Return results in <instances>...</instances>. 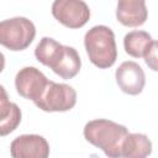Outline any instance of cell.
Listing matches in <instances>:
<instances>
[{
  "instance_id": "1",
  "label": "cell",
  "mask_w": 158,
  "mask_h": 158,
  "mask_svg": "<svg viewBox=\"0 0 158 158\" xmlns=\"http://www.w3.org/2000/svg\"><path fill=\"white\" fill-rule=\"evenodd\" d=\"M40 63L52 69L62 79L74 78L81 67V59L75 48L63 46L51 37H43L35 49Z\"/></svg>"
},
{
  "instance_id": "2",
  "label": "cell",
  "mask_w": 158,
  "mask_h": 158,
  "mask_svg": "<svg viewBox=\"0 0 158 158\" xmlns=\"http://www.w3.org/2000/svg\"><path fill=\"white\" fill-rule=\"evenodd\" d=\"M127 133L126 126L105 118L91 120L84 126L85 139L100 148L109 158H121V144Z\"/></svg>"
},
{
  "instance_id": "3",
  "label": "cell",
  "mask_w": 158,
  "mask_h": 158,
  "mask_svg": "<svg viewBox=\"0 0 158 158\" xmlns=\"http://www.w3.org/2000/svg\"><path fill=\"white\" fill-rule=\"evenodd\" d=\"M84 46L90 62L98 68L106 69L114 65L117 58V47L112 30L105 25L91 27L84 37Z\"/></svg>"
},
{
  "instance_id": "4",
  "label": "cell",
  "mask_w": 158,
  "mask_h": 158,
  "mask_svg": "<svg viewBox=\"0 0 158 158\" xmlns=\"http://www.w3.org/2000/svg\"><path fill=\"white\" fill-rule=\"evenodd\" d=\"M36 27L26 17H12L0 21V44L10 51H23L33 41Z\"/></svg>"
},
{
  "instance_id": "5",
  "label": "cell",
  "mask_w": 158,
  "mask_h": 158,
  "mask_svg": "<svg viewBox=\"0 0 158 158\" xmlns=\"http://www.w3.org/2000/svg\"><path fill=\"white\" fill-rule=\"evenodd\" d=\"M77 104V91L68 84L48 80L41 98L35 105L47 112H63L74 107Z\"/></svg>"
},
{
  "instance_id": "6",
  "label": "cell",
  "mask_w": 158,
  "mask_h": 158,
  "mask_svg": "<svg viewBox=\"0 0 158 158\" xmlns=\"http://www.w3.org/2000/svg\"><path fill=\"white\" fill-rule=\"evenodd\" d=\"M52 15L65 27L80 28L90 19V9L81 0H56Z\"/></svg>"
},
{
  "instance_id": "7",
  "label": "cell",
  "mask_w": 158,
  "mask_h": 158,
  "mask_svg": "<svg viewBox=\"0 0 158 158\" xmlns=\"http://www.w3.org/2000/svg\"><path fill=\"white\" fill-rule=\"evenodd\" d=\"M48 84L47 77L35 67L20 69L15 77V86L19 95L36 102Z\"/></svg>"
},
{
  "instance_id": "8",
  "label": "cell",
  "mask_w": 158,
  "mask_h": 158,
  "mask_svg": "<svg viewBox=\"0 0 158 158\" xmlns=\"http://www.w3.org/2000/svg\"><path fill=\"white\" fill-rule=\"evenodd\" d=\"M12 158H48L49 144L40 135H21L10 146Z\"/></svg>"
},
{
  "instance_id": "9",
  "label": "cell",
  "mask_w": 158,
  "mask_h": 158,
  "mask_svg": "<svg viewBox=\"0 0 158 158\" xmlns=\"http://www.w3.org/2000/svg\"><path fill=\"white\" fill-rule=\"evenodd\" d=\"M115 78L118 88L128 95L141 94L146 84V75L142 67L133 60L121 63L116 69Z\"/></svg>"
},
{
  "instance_id": "10",
  "label": "cell",
  "mask_w": 158,
  "mask_h": 158,
  "mask_svg": "<svg viewBox=\"0 0 158 158\" xmlns=\"http://www.w3.org/2000/svg\"><path fill=\"white\" fill-rule=\"evenodd\" d=\"M148 11L143 0H120L116 7V17L127 27H138L147 20Z\"/></svg>"
},
{
  "instance_id": "11",
  "label": "cell",
  "mask_w": 158,
  "mask_h": 158,
  "mask_svg": "<svg viewBox=\"0 0 158 158\" xmlns=\"http://www.w3.org/2000/svg\"><path fill=\"white\" fill-rule=\"evenodd\" d=\"M21 122L20 107L9 100V95L0 85V137L10 135Z\"/></svg>"
},
{
  "instance_id": "12",
  "label": "cell",
  "mask_w": 158,
  "mask_h": 158,
  "mask_svg": "<svg viewBox=\"0 0 158 158\" xmlns=\"http://www.w3.org/2000/svg\"><path fill=\"white\" fill-rule=\"evenodd\" d=\"M152 153V142L143 133H127L121 144V158H147Z\"/></svg>"
},
{
  "instance_id": "13",
  "label": "cell",
  "mask_w": 158,
  "mask_h": 158,
  "mask_svg": "<svg viewBox=\"0 0 158 158\" xmlns=\"http://www.w3.org/2000/svg\"><path fill=\"white\" fill-rule=\"evenodd\" d=\"M153 43L154 40L152 38V36L148 32L141 30L131 31L123 37L125 52L133 58L144 57L153 46Z\"/></svg>"
},
{
  "instance_id": "14",
  "label": "cell",
  "mask_w": 158,
  "mask_h": 158,
  "mask_svg": "<svg viewBox=\"0 0 158 158\" xmlns=\"http://www.w3.org/2000/svg\"><path fill=\"white\" fill-rule=\"evenodd\" d=\"M157 42L154 41V43H153V46L151 47V49L147 52V54L143 57L144 58V60H146V63H147V65L152 69V70H157Z\"/></svg>"
},
{
  "instance_id": "15",
  "label": "cell",
  "mask_w": 158,
  "mask_h": 158,
  "mask_svg": "<svg viewBox=\"0 0 158 158\" xmlns=\"http://www.w3.org/2000/svg\"><path fill=\"white\" fill-rule=\"evenodd\" d=\"M4 67H5V57H4V54L0 52V73L4 70Z\"/></svg>"
}]
</instances>
